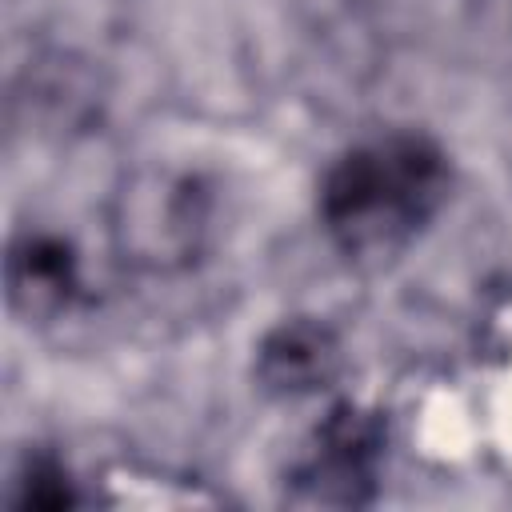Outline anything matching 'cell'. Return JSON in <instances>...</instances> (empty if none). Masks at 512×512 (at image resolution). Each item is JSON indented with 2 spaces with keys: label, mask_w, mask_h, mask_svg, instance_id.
I'll return each instance as SVG.
<instances>
[{
  "label": "cell",
  "mask_w": 512,
  "mask_h": 512,
  "mask_svg": "<svg viewBox=\"0 0 512 512\" xmlns=\"http://www.w3.org/2000/svg\"><path fill=\"white\" fill-rule=\"evenodd\" d=\"M452 156L420 128H384L348 144L316 184L324 240L352 268L396 264L444 212Z\"/></svg>",
  "instance_id": "1"
},
{
  "label": "cell",
  "mask_w": 512,
  "mask_h": 512,
  "mask_svg": "<svg viewBox=\"0 0 512 512\" xmlns=\"http://www.w3.org/2000/svg\"><path fill=\"white\" fill-rule=\"evenodd\" d=\"M216 192L200 172L144 164L132 168L108 204V236L116 256L148 276H180L200 264L212 244Z\"/></svg>",
  "instance_id": "2"
},
{
  "label": "cell",
  "mask_w": 512,
  "mask_h": 512,
  "mask_svg": "<svg viewBox=\"0 0 512 512\" xmlns=\"http://www.w3.org/2000/svg\"><path fill=\"white\" fill-rule=\"evenodd\" d=\"M388 456L384 412L336 400L284 464V500L300 508H368Z\"/></svg>",
  "instance_id": "3"
},
{
  "label": "cell",
  "mask_w": 512,
  "mask_h": 512,
  "mask_svg": "<svg viewBox=\"0 0 512 512\" xmlns=\"http://www.w3.org/2000/svg\"><path fill=\"white\" fill-rule=\"evenodd\" d=\"M104 80L100 68L76 52L52 48L28 60L12 84V116L44 136H80L100 124Z\"/></svg>",
  "instance_id": "4"
},
{
  "label": "cell",
  "mask_w": 512,
  "mask_h": 512,
  "mask_svg": "<svg viewBox=\"0 0 512 512\" xmlns=\"http://www.w3.org/2000/svg\"><path fill=\"white\" fill-rule=\"evenodd\" d=\"M84 288V264L72 236L56 228H20L4 252V296L24 324L60 320Z\"/></svg>",
  "instance_id": "5"
},
{
  "label": "cell",
  "mask_w": 512,
  "mask_h": 512,
  "mask_svg": "<svg viewBox=\"0 0 512 512\" xmlns=\"http://www.w3.org/2000/svg\"><path fill=\"white\" fill-rule=\"evenodd\" d=\"M344 368L340 332L320 316L276 320L252 352V380L268 400H308L336 384Z\"/></svg>",
  "instance_id": "6"
},
{
  "label": "cell",
  "mask_w": 512,
  "mask_h": 512,
  "mask_svg": "<svg viewBox=\"0 0 512 512\" xmlns=\"http://www.w3.org/2000/svg\"><path fill=\"white\" fill-rule=\"evenodd\" d=\"M8 504L12 508H36V512H68V508L84 504V492L56 452L36 448L20 460Z\"/></svg>",
  "instance_id": "7"
}]
</instances>
